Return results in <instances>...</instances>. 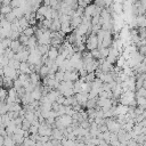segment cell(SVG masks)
Listing matches in <instances>:
<instances>
[{"label":"cell","instance_id":"8992f818","mask_svg":"<svg viewBox=\"0 0 146 146\" xmlns=\"http://www.w3.org/2000/svg\"><path fill=\"white\" fill-rule=\"evenodd\" d=\"M25 46L24 44H22L21 43V41L19 40H11V43H10V49L14 51V52H17V51H19V50H22L23 48H24Z\"/></svg>","mask_w":146,"mask_h":146},{"label":"cell","instance_id":"52a82bcc","mask_svg":"<svg viewBox=\"0 0 146 146\" xmlns=\"http://www.w3.org/2000/svg\"><path fill=\"white\" fill-rule=\"evenodd\" d=\"M112 8H113V13H115L117 15H122L123 14V5H122L121 1H115L113 3Z\"/></svg>","mask_w":146,"mask_h":146},{"label":"cell","instance_id":"6da1fadb","mask_svg":"<svg viewBox=\"0 0 146 146\" xmlns=\"http://www.w3.org/2000/svg\"><path fill=\"white\" fill-rule=\"evenodd\" d=\"M86 48H87L89 51L92 50V49L98 48V40H97L96 33H92V32H91V34L86 39Z\"/></svg>","mask_w":146,"mask_h":146},{"label":"cell","instance_id":"9c48e42d","mask_svg":"<svg viewBox=\"0 0 146 146\" xmlns=\"http://www.w3.org/2000/svg\"><path fill=\"white\" fill-rule=\"evenodd\" d=\"M18 71H19L21 73H26V74H30V73L32 72L31 68H30V64H29V62H21Z\"/></svg>","mask_w":146,"mask_h":146},{"label":"cell","instance_id":"5b68a950","mask_svg":"<svg viewBox=\"0 0 146 146\" xmlns=\"http://www.w3.org/2000/svg\"><path fill=\"white\" fill-rule=\"evenodd\" d=\"M81 23H82V17L81 16H78V15H73L71 17V19H70V24H71L72 30L76 29Z\"/></svg>","mask_w":146,"mask_h":146},{"label":"cell","instance_id":"8fae6325","mask_svg":"<svg viewBox=\"0 0 146 146\" xmlns=\"http://www.w3.org/2000/svg\"><path fill=\"white\" fill-rule=\"evenodd\" d=\"M36 43H38L36 38L34 35H32V36H29V40L26 42V47H27V49H32V48L36 47Z\"/></svg>","mask_w":146,"mask_h":146},{"label":"cell","instance_id":"5bb4252c","mask_svg":"<svg viewBox=\"0 0 146 146\" xmlns=\"http://www.w3.org/2000/svg\"><path fill=\"white\" fill-rule=\"evenodd\" d=\"M23 34H25L26 36H32V35H34V33H35V29H34V26H27L26 29H24L23 30V32H22Z\"/></svg>","mask_w":146,"mask_h":146},{"label":"cell","instance_id":"7402d4cb","mask_svg":"<svg viewBox=\"0 0 146 146\" xmlns=\"http://www.w3.org/2000/svg\"><path fill=\"white\" fill-rule=\"evenodd\" d=\"M3 145H15L13 137H3Z\"/></svg>","mask_w":146,"mask_h":146},{"label":"cell","instance_id":"4316f807","mask_svg":"<svg viewBox=\"0 0 146 146\" xmlns=\"http://www.w3.org/2000/svg\"><path fill=\"white\" fill-rule=\"evenodd\" d=\"M0 89H1V87H0Z\"/></svg>","mask_w":146,"mask_h":146},{"label":"cell","instance_id":"ac0fdd59","mask_svg":"<svg viewBox=\"0 0 146 146\" xmlns=\"http://www.w3.org/2000/svg\"><path fill=\"white\" fill-rule=\"evenodd\" d=\"M19 64H21V62L17 60V59H15V58L9 59V62H8V65L11 66V67H14L15 70H18L19 68Z\"/></svg>","mask_w":146,"mask_h":146},{"label":"cell","instance_id":"ba28073f","mask_svg":"<svg viewBox=\"0 0 146 146\" xmlns=\"http://www.w3.org/2000/svg\"><path fill=\"white\" fill-rule=\"evenodd\" d=\"M58 48L57 47H55V46H50L49 47V50H48V58H50V59H52V60H55L56 59V57L58 56Z\"/></svg>","mask_w":146,"mask_h":146},{"label":"cell","instance_id":"277c9868","mask_svg":"<svg viewBox=\"0 0 146 146\" xmlns=\"http://www.w3.org/2000/svg\"><path fill=\"white\" fill-rule=\"evenodd\" d=\"M74 97H75L78 104L81 105V106H86L87 100L89 99V97H88V92H78V94H75Z\"/></svg>","mask_w":146,"mask_h":146},{"label":"cell","instance_id":"484cf974","mask_svg":"<svg viewBox=\"0 0 146 146\" xmlns=\"http://www.w3.org/2000/svg\"><path fill=\"white\" fill-rule=\"evenodd\" d=\"M0 124H2V115L0 114Z\"/></svg>","mask_w":146,"mask_h":146},{"label":"cell","instance_id":"d6986e66","mask_svg":"<svg viewBox=\"0 0 146 146\" xmlns=\"http://www.w3.org/2000/svg\"><path fill=\"white\" fill-rule=\"evenodd\" d=\"M5 18H6L8 22H10V23H13L15 19H17V18H16V16L14 15V13H13V11H9L8 14H6V15H5Z\"/></svg>","mask_w":146,"mask_h":146},{"label":"cell","instance_id":"ffe728a7","mask_svg":"<svg viewBox=\"0 0 146 146\" xmlns=\"http://www.w3.org/2000/svg\"><path fill=\"white\" fill-rule=\"evenodd\" d=\"M90 52H91V55H92V57H94L95 59H100V58H102V56H100V51H99L98 48L90 50Z\"/></svg>","mask_w":146,"mask_h":146},{"label":"cell","instance_id":"d4e9b609","mask_svg":"<svg viewBox=\"0 0 146 146\" xmlns=\"http://www.w3.org/2000/svg\"><path fill=\"white\" fill-rule=\"evenodd\" d=\"M143 87H144V88H146V79L144 80V83H143Z\"/></svg>","mask_w":146,"mask_h":146},{"label":"cell","instance_id":"e0dca14e","mask_svg":"<svg viewBox=\"0 0 146 146\" xmlns=\"http://www.w3.org/2000/svg\"><path fill=\"white\" fill-rule=\"evenodd\" d=\"M11 6L10 5H5V3H2V6L0 7V14H2V15H6V14H8L9 11H11Z\"/></svg>","mask_w":146,"mask_h":146},{"label":"cell","instance_id":"2e32d148","mask_svg":"<svg viewBox=\"0 0 146 146\" xmlns=\"http://www.w3.org/2000/svg\"><path fill=\"white\" fill-rule=\"evenodd\" d=\"M48 72H49V67H48L46 64L40 66V68H39V74H40V76L46 78V76H47V74H48Z\"/></svg>","mask_w":146,"mask_h":146},{"label":"cell","instance_id":"44dd1931","mask_svg":"<svg viewBox=\"0 0 146 146\" xmlns=\"http://www.w3.org/2000/svg\"><path fill=\"white\" fill-rule=\"evenodd\" d=\"M7 96H8V91L3 88L0 89V102H3L5 99H7Z\"/></svg>","mask_w":146,"mask_h":146},{"label":"cell","instance_id":"7c38bea8","mask_svg":"<svg viewBox=\"0 0 146 146\" xmlns=\"http://www.w3.org/2000/svg\"><path fill=\"white\" fill-rule=\"evenodd\" d=\"M30 81H31V83H33V84H39V82H40V74H38L36 72H31L30 73Z\"/></svg>","mask_w":146,"mask_h":146},{"label":"cell","instance_id":"4fadbf2b","mask_svg":"<svg viewBox=\"0 0 146 146\" xmlns=\"http://www.w3.org/2000/svg\"><path fill=\"white\" fill-rule=\"evenodd\" d=\"M11 11L14 13V15L16 16V18H21V17H23L24 16V10H23V8L22 7H15V8H13L11 9Z\"/></svg>","mask_w":146,"mask_h":146},{"label":"cell","instance_id":"603a6c76","mask_svg":"<svg viewBox=\"0 0 146 146\" xmlns=\"http://www.w3.org/2000/svg\"><path fill=\"white\" fill-rule=\"evenodd\" d=\"M27 40H29V36H26V35H25V34H23V33H21V34H19V41H21V43H22V44L26 46Z\"/></svg>","mask_w":146,"mask_h":146},{"label":"cell","instance_id":"3957f363","mask_svg":"<svg viewBox=\"0 0 146 146\" xmlns=\"http://www.w3.org/2000/svg\"><path fill=\"white\" fill-rule=\"evenodd\" d=\"M105 124L107 125L108 131L114 132V133H116V132L121 129V124H120L119 122H116L115 120H113V119H111V120H106V121H105Z\"/></svg>","mask_w":146,"mask_h":146},{"label":"cell","instance_id":"30bf717a","mask_svg":"<svg viewBox=\"0 0 146 146\" xmlns=\"http://www.w3.org/2000/svg\"><path fill=\"white\" fill-rule=\"evenodd\" d=\"M136 22L138 27H146V16L145 14L136 15Z\"/></svg>","mask_w":146,"mask_h":146},{"label":"cell","instance_id":"7a4b0ae2","mask_svg":"<svg viewBox=\"0 0 146 146\" xmlns=\"http://www.w3.org/2000/svg\"><path fill=\"white\" fill-rule=\"evenodd\" d=\"M2 70H3V76H7V78L13 79V80L17 79V78H18V74L21 73L18 70H15L14 67H11V66H9V65L5 66Z\"/></svg>","mask_w":146,"mask_h":146},{"label":"cell","instance_id":"9a60e30c","mask_svg":"<svg viewBox=\"0 0 146 146\" xmlns=\"http://www.w3.org/2000/svg\"><path fill=\"white\" fill-rule=\"evenodd\" d=\"M49 44H38L36 48L38 50L41 52V55H47L48 54V50H49Z\"/></svg>","mask_w":146,"mask_h":146},{"label":"cell","instance_id":"cb8c5ba5","mask_svg":"<svg viewBox=\"0 0 146 146\" xmlns=\"http://www.w3.org/2000/svg\"><path fill=\"white\" fill-rule=\"evenodd\" d=\"M94 1H95L94 3H95L96 6H98V7H100V8H104V7L106 6L105 2H104V0H94Z\"/></svg>","mask_w":146,"mask_h":146}]
</instances>
